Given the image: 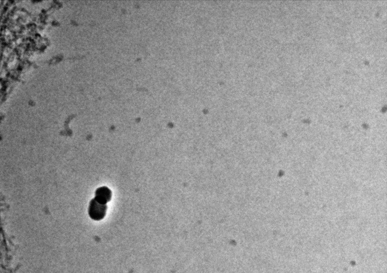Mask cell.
Wrapping results in <instances>:
<instances>
[{
  "label": "cell",
  "instance_id": "cell-1",
  "mask_svg": "<svg viewBox=\"0 0 387 273\" xmlns=\"http://www.w3.org/2000/svg\"><path fill=\"white\" fill-rule=\"evenodd\" d=\"M107 209L106 205L100 204L95 199H93L89 204L88 214L92 220L99 221L105 217Z\"/></svg>",
  "mask_w": 387,
  "mask_h": 273
},
{
  "label": "cell",
  "instance_id": "cell-2",
  "mask_svg": "<svg viewBox=\"0 0 387 273\" xmlns=\"http://www.w3.org/2000/svg\"><path fill=\"white\" fill-rule=\"evenodd\" d=\"M112 191L107 187L99 188L95 192V199L100 204L107 205L112 199Z\"/></svg>",
  "mask_w": 387,
  "mask_h": 273
}]
</instances>
